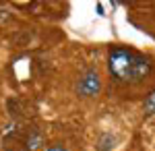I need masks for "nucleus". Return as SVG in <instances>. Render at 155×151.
I'll return each mask as SVG.
<instances>
[{
  "label": "nucleus",
  "mask_w": 155,
  "mask_h": 151,
  "mask_svg": "<svg viewBox=\"0 0 155 151\" xmlns=\"http://www.w3.org/2000/svg\"><path fill=\"white\" fill-rule=\"evenodd\" d=\"M107 70L118 83H141L153 72V62L141 52L114 46L107 54Z\"/></svg>",
  "instance_id": "obj_1"
},
{
  "label": "nucleus",
  "mask_w": 155,
  "mask_h": 151,
  "mask_svg": "<svg viewBox=\"0 0 155 151\" xmlns=\"http://www.w3.org/2000/svg\"><path fill=\"white\" fill-rule=\"evenodd\" d=\"M101 91V79L95 69H87L77 81V95L79 97H95Z\"/></svg>",
  "instance_id": "obj_2"
},
{
  "label": "nucleus",
  "mask_w": 155,
  "mask_h": 151,
  "mask_svg": "<svg viewBox=\"0 0 155 151\" xmlns=\"http://www.w3.org/2000/svg\"><path fill=\"white\" fill-rule=\"evenodd\" d=\"M44 145V133L39 128H29L27 137H25V151H37Z\"/></svg>",
  "instance_id": "obj_3"
},
{
  "label": "nucleus",
  "mask_w": 155,
  "mask_h": 151,
  "mask_svg": "<svg viewBox=\"0 0 155 151\" xmlns=\"http://www.w3.org/2000/svg\"><path fill=\"white\" fill-rule=\"evenodd\" d=\"M143 112L145 114H155V89H151V91L147 93V97H145L143 102Z\"/></svg>",
  "instance_id": "obj_4"
},
{
  "label": "nucleus",
  "mask_w": 155,
  "mask_h": 151,
  "mask_svg": "<svg viewBox=\"0 0 155 151\" xmlns=\"http://www.w3.org/2000/svg\"><path fill=\"white\" fill-rule=\"evenodd\" d=\"M112 151L114 149V137H110V135H101V139H99V145H97V151Z\"/></svg>",
  "instance_id": "obj_5"
},
{
  "label": "nucleus",
  "mask_w": 155,
  "mask_h": 151,
  "mask_svg": "<svg viewBox=\"0 0 155 151\" xmlns=\"http://www.w3.org/2000/svg\"><path fill=\"white\" fill-rule=\"evenodd\" d=\"M46 151H68V149H66V147H64L62 143H54V145H50Z\"/></svg>",
  "instance_id": "obj_6"
}]
</instances>
